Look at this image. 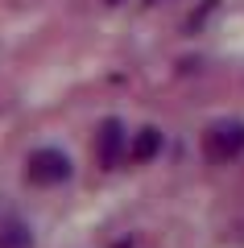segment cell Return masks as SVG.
Here are the masks:
<instances>
[{"label":"cell","instance_id":"5","mask_svg":"<svg viewBox=\"0 0 244 248\" xmlns=\"http://www.w3.org/2000/svg\"><path fill=\"white\" fill-rule=\"evenodd\" d=\"M157 149H162V133H157V128H141L137 141L129 145V157H132V161H149Z\"/></svg>","mask_w":244,"mask_h":248},{"label":"cell","instance_id":"3","mask_svg":"<svg viewBox=\"0 0 244 248\" xmlns=\"http://www.w3.org/2000/svg\"><path fill=\"white\" fill-rule=\"evenodd\" d=\"M124 153H129V133H124V124L112 116V120L99 124V133H96V157H99L104 170H116Z\"/></svg>","mask_w":244,"mask_h":248},{"label":"cell","instance_id":"4","mask_svg":"<svg viewBox=\"0 0 244 248\" xmlns=\"http://www.w3.org/2000/svg\"><path fill=\"white\" fill-rule=\"evenodd\" d=\"M0 248H33V232L17 215H4L0 219Z\"/></svg>","mask_w":244,"mask_h":248},{"label":"cell","instance_id":"2","mask_svg":"<svg viewBox=\"0 0 244 248\" xmlns=\"http://www.w3.org/2000/svg\"><path fill=\"white\" fill-rule=\"evenodd\" d=\"M203 153L211 161H232L244 153V124L240 120H219L211 124V133L203 137Z\"/></svg>","mask_w":244,"mask_h":248},{"label":"cell","instance_id":"6","mask_svg":"<svg viewBox=\"0 0 244 248\" xmlns=\"http://www.w3.org/2000/svg\"><path fill=\"white\" fill-rule=\"evenodd\" d=\"M108 4H120V0H108Z\"/></svg>","mask_w":244,"mask_h":248},{"label":"cell","instance_id":"1","mask_svg":"<svg viewBox=\"0 0 244 248\" xmlns=\"http://www.w3.org/2000/svg\"><path fill=\"white\" fill-rule=\"evenodd\" d=\"M25 178L33 186H58L70 178V157L62 149H33L29 166H25Z\"/></svg>","mask_w":244,"mask_h":248}]
</instances>
